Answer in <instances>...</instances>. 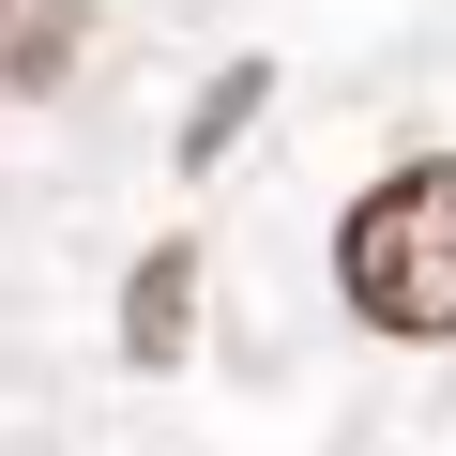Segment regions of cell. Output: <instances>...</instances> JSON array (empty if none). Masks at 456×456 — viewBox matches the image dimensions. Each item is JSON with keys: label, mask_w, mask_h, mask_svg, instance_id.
Wrapping results in <instances>:
<instances>
[{"label": "cell", "mask_w": 456, "mask_h": 456, "mask_svg": "<svg viewBox=\"0 0 456 456\" xmlns=\"http://www.w3.org/2000/svg\"><path fill=\"white\" fill-rule=\"evenodd\" d=\"M183 335H198V244H152L137 289H122V350L137 365H183Z\"/></svg>", "instance_id": "3957f363"}, {"label": "cell", "mask_w": 456, "mask_h": 456, "mask_svg": "<svg viewBox=\"0 0 456 456\" xmlns=\"http://www.w3.org/2000/svg\"><path fill=\"white\" fill-rule=\"evenodd\" d=\"M92 46V0H0V107H46Z\"/></svg>", "instance_id": "7a4b0ae2"}, {"label": "cell", "mask_w": 456, "mask_h": 456, "mask_svg": "<svg viewBox=\"0 0 456 456\" xmlns=\"http://www.w3.org/2000/svg\"><path fill=\"white\" fill-rule=\"evenodd\" d=\"M259 92H274V77H259V61H228V77H213V92H198V122H183V167H213V152H228V137H244V122H259Z\"/></svg>", "instance_id": "277c9868"}, {"label": "cell", "mask_w": 456, "mask_h": 456, "mask_svg": "<svg viewBox=\"0 0 456 456\" xmlns=\"http://www.w3.org/2000/svg\"><path fill=\"white\" fill-rule=\"evenodd\" d=\"M335 289H350L365 335H456V152H411L350 198Z\"/></svg>", "instance_id": "6da1fadb"}]
</instances>
